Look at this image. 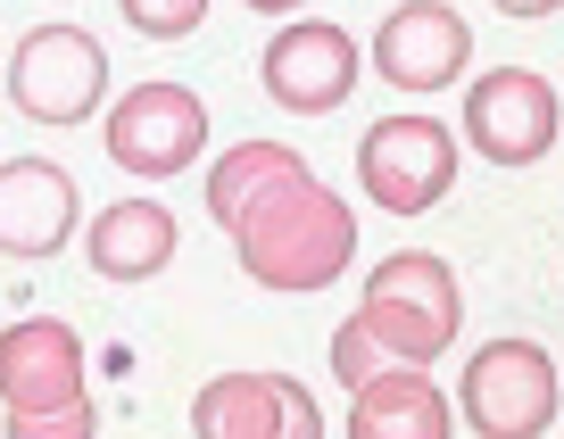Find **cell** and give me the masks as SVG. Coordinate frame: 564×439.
Segmentation results:
<instances>
[{"instance_id":"6da1fadb","label":"cell","mask_w":564,"mask_h":439,"mask_svg":"<svg viewBox=\"0 0 564 439\" xmlns=\"http://www.w3.org/2000/svg\"><path fill=\"white\" fill-rule=\"evenodd\" d=\"M232 257H241V274L258 290H291V299L333 290L357 257V216L333 183H316L300 166V175H282L274 191H258L232 216Z\"/></svg>"},{"instance_id":"7a4b0ae2","label":"cell","mask_w":564,"mask_h":439,"mask_svg":"<svg viewBox=\"0 0 564 439\" xmlns=\"http://www.w3.org/2000/svg\"><path fill=\"white\" fill-rule=\"evenodd\" d=\"M357 323L382 340L390 365H432V356H448V349H457V323H465L457 265L432 257V249H399V257H382L366 274Z\"/></svg>"},{"instance_id":"3957f363","label":"cell","mask_w":564,"mask_h":439,"mask_svg":"<svg viewBox=\"0 0 564 439\" xmlns=\"http://www.w3.org/2000/svg\"><path fill=\"white\" fill-rule=\"evenodd\" d=\"M357 183L390 216H432L457 191V133L441 117H382L357 141Z\"/></svg>"},{"instance_id":"277c9868","label":"cell","mask_w":564,"mask_h":439,"mask_svg":"<svg viewBox=\"0 0 564 439\" xmlns=\"http://www.w3.org/2000/svg\"><path fill=\"white\" fill-rule=\"evenodd\" d=\"M108 91V51L84 25H34L9 58V100L34 124H84Z\"/></svg>"},{"instance_id":"5b68a950","label":"cell","mask_w":564,"mask_h":439,"mask_svg":"<svg viewBox=\"0 0 564 439\" xmlns=\"http://www.w3.org/2000/svg\"><path fill=\"white\" fill-rule=\"evenodd\" d=\"M457 406L481 439H540L556 422V365H547L540 340H490L465 365Z\"/></svg>"},{"instance_id":"8992f818","label":"cell","mask_w":564,"mask_h":439,"mask_svg":"<svg viewBox=\"0 0 564 439\" xmlns=\"http://www.w3.org/2000/svg\"><path fill=\"white\" fill-rule=\"evenodd\" d=\"M208 150V108H199L192 84H133L117 100V117H108V158L124 166V175H183V166Z\"/></svg>"},{"instance_id":"52a82bcc","label":"cell","mask_w":564,"mask_h":439,"mask_svg":"<svg viewBox=\"0 0 564 439\" xmlns=\"http://www.w3.org/2000/svg\"><path fill=\"white\" fill-rule=\"evenodd\" d=\"M556 91L547 75L531 67H490L474 91H465V141H474V158L490 166H540L556 150Z\"/></svg>"},{"instance_id":"ba28073f","label":"cell","mask_w":564,"mask_h":439,"mask_svg":"<svg viewBox=\"0 0 564 439\" xmlns=\"http://www.w3.org/2000/svg\"><path fill=\"white\" fill-rule=\"evenodd\" d=\"M199 439H324V415L307 398V382L291 373H216L192 398Z\"/></svg>"},{"instance_id":"9c48e42d","label":"cell","mask_w":564,"mask_h":439,"mask_svg":"<svg viewBox=\"0 0 564 439\" xmlns=\"http://www.w3.org/2000/svg\"><path fill=\"white\" fill-rule=\"evenodd\" d=\"M474 58V25L448 0H399L373 25V67L390 75V91H448Z\"/></svg>"},{"instance_id":"30bf717a","label":"cell","mask_w":564,"mask_h":439,"mask_svg":"<svg viewBox=\"0 0 564 439\" xmlns=\"http://www.w3.org/2000/svg\"><path fill=\"white\" fill-rule=\"evenodd\" d=\"M357 91V42L340 25H282L265 42V100L291 117H333Z\"/></svg>"},{"instance_id":"8fae6325","label":"cell","mask_w":564,"mask_h":439,"mask_svg":"<svg viewBox=\"0 0 564 439\" xmlns=\"http://www.w3.org/2000/svg\"><path fill=\"white\" fill-rule=\"evenodd\" d=\"M75 224H84V191L67 166L51 158L0 166V257H58Z\"/></svg>"},{"instance_id":"7c38bea8","label":"cell","mask_w":564,"mask_h":439,"mask_svg":"<svg viewBox=\"0 0 564 439\" xmlns=\"http://www.w3.org/2000/svg\"><path fill=\"white\" fill-rule=\"evenodd\" d=\"M84 398V340L58 316H25L0 332V406L9 415H42V406Z\"/></svg>"},{"instance_id":"4fadbf2b","label":"cell","mask_w":564,"mask_h":439,"mask_svg":"<svg viewBox=\"0 0 564 439\" xmlns=\"http://www.w3.org/2000/svg\"><path fill=\"white\" fill-rule=\"evenodd\" d=\"M457 406L423 365H382L366 389H349V439H448Z\"/></svg>"},{"instance_id":"5bb4252c","label":"cell","mask_w":564,"mask_h":439,"mask_svg":"<svg viewBox=\"0 0 564 439\" xmlns=\"http://www.w3.org/2000/svg\"><path fill=\"white\" fill-rule=\"evenodd\" d=\"M84 249H91V274H108V282H150V274H166V265H175V216H166L159 199H117V208L91 216Z\"/></svg>"},{"instance_id":"9a60e30c","label":"cell","mask_w":564,"mask_h":439,"mask_svg":"<svg viewBox=\"0 0 564 439\" xmlns=\"http://www.w3.org/2000/svg\"><path fill=\"white\" fill-rule=\"evenodd\" d=\"M300 166H307V158H300V150H282V141H241L232 158L208 166V216L232 232V216H241L249 199L274 191V183H282V175H300Z\"/></svg>"},{"instance_id":"2e32d148","label":"cell","mask_w":564,"mask_h":439,"mask_svg":"<svg viewBox=\"0 0 564 439\" xmlns=\"http://www.w3.org/2000/svg\"><path fill=\"white\" fill-rule=\"evenodd\" d=\"M117 9H124V25L150 34V42H183L199 18H208V0H117Z\"/></svg>"},{"instance_id":"e0dca14e","label":"cell","mask_w":564,"mask_h":439,"mask_svg":"<svg viewBox=\"0 0 564 439\" xmlns=\"http://www.w3.org/2000/svg\"><path fill=\"white\" fill-rule=\"evenodd\" d=\"M9 439H100V415H91V398H67L42 415H9Z\"/></svg>"},{"instance_id":"ac0fdd59","label":"cell","mask_w":564,"mask_h":439,"mask_svg":"<svg viewBox=\"0 0 564 439\" xmlns=\"http://www.w3.org/2000/svg\"><path fill=\"white\" fill-rule=\"evenodd\" d=\"M382 365H390V356H382V340H373L366 323L349 316V323H340V332H333V382L366 389V382H373V373H382Z\"/></svg>"},{"instance_id":"d6986e66","label":"cell","mask_w":564,"mask_h":439,"mask_svg":"<svg viewBox=\"0 0 564 439\" xmlns=\"http://www.w3.org/2000/svg\"><path fill=\"white\" fill-rule=\"evenodd\" d=\"M498 9H507V18H556L564 0H498Z\"/></svg>"},{"instance_id":"ffe728a7","label":"cell","mask_w":564,"mask_h":439,"mask_svg":"<svg viewBox=\"0 0 564 439\" xmlns=\"http://www.w3.org/2000/svg\"><path fill=\"white\" fill-rule=\"evenodd\" d=\"M241 9H258V18H291V9H307V0H241Z\"/></svg>"}]
</instances>
